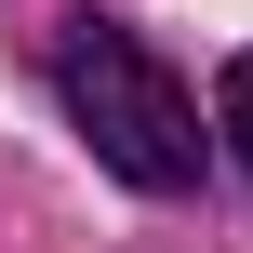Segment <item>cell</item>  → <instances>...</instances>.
I'll return each instance as SVG.
<instances>
[{
    "label": "cell",
    "mask_w": 253,
    "mask_h": 253,
    "mask_svg": "<svg viewBox=\"0 0 253 253\" xmlns=\"http://www.w3.org/2000/svg\"><path fill=\"white\" fill-rule=\"evenodd\" d=\"M53 80H67V120L93 133V160H107L120 187H147V200L200 187V107H187V80H173L120 13H67Z\"/></svg>",
    "instance_id": "obj_1"
},
{
    "label": "cell",
    "mask_w": 253,
    "mask_h": 253,
    "mask_svg": "<svg viewBox=\"0 0 253 253\" xmlns=\"http://www.w3.org/2000/svg\"><path fill=\"white\" fill-rule=\"evenodd\" d=\"M227 147H240V173H253V53L227 67Z\"/></svg>",
    "instance_id": "obj_2"
}]
</instances>
